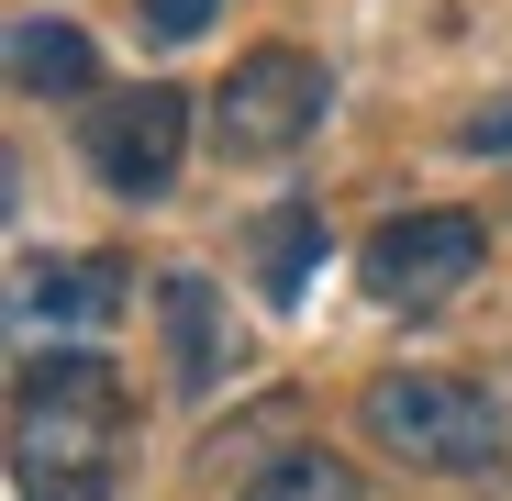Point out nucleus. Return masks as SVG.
Listing matches in <instances>:
<instances>
[{
	"instance_id": "1",
	"label": "nucleus",
	"mask_w": 512,
	"mask_h": 501,
	"mask_svg": "<svg viewBox=\"0 0 512 501\" xmlns=\"http://www.w3.org/2000/svg\"><path fill=\"white\" fill-rule=\"evenodd\" d=\"M123 479V379L90 346H34L12 390V490L23 501H112Z\"/></svg>"
},
{
	"instance_id": "2",
	"label": "nucleus",
	"mask_w": 512,
	"mask_h": 501,
	"mask_svg": "<svg viewBox=\"0 0 512 501\" xmlns=\"http://www.w3.org/2000/svg\"><path fill=\"white\" fill-rule=\"evenodd\" d=\"M357 435L423 479H479L512 457V401L490 379H457V368H379L357 390Z\"/></svg>"
},
{
	"instance_id": "3",
	"label": "nucleus",
	"mask_w": 512,
	"mask_h": 501,
	"mask_svg": "<svg viewBox=\"0 0 512 501\" xmlns=\"http://www.w3.org/2000/svg\"><path fill=\"white\" fill-rule=\"evenodd\" d=\"M78 167L112 201H167L190 167V90L179 78H134V90H101L78 112Z\"/></svg>"
},
{
	"instance_id": "4",
	"label": "nucleus",
	"mask_w": 512,
	"mask_h": 501,
	"mask_svg": "<svg viewBox=\"0 0 512 501\" xmlns=\"http://www.w3.org/2000/svg\"><path fill=\"white\" fill-rule=\"evenodd\" d=\"M323 112H334V67H323L312 45H245L234 78L212 90L223 156H290V145L323 134Z\"/></svg>"
},
{
	"instance_id": "5",
	"label": "nucleus",
	"mask_w": 512,
	"mask_h": 501,
	"mask_svg": "<svg viewBox=\"0 0 512 501\" xmlns=\"http://www.w3.org/2000/svg\"><path fill=\"white\" fill-rule=\"evenodd\" d=\"M479 257H490V223L457 212V201H435V212H390V223L357 245V279H368V301H390V312H435V301H457V290L479 279Z\"/></svg>"
},
{
	"instance_id": "6",
	"label": "nucleus",
	"mask_w": 512,
	"mask_h": 501,
	"mask_svg": "<svg viewBox=\"0 0 512 501\" xmlns=\"http://www.w3.org/2000/svg\"><path fill=\"white\" fill-rule=\"evenodd\" d=\"M123 312V268L112 257H67V268H23L12 279V323H23V346H45V334H56V346H90V334Z\"/></svg>"
},
{
	"instance_id": "7",
	"label": "nucleus",
	"mask_w": 512,
	"mask_h": 501,
	"mask_svg": "<svg viewBox=\"0 0 512 501\" xmlns=\"http://www.w3.org/2000/svg\"><path fill=\"white\" fill-rule=\"evenodd\" d=\"M156 323H167V379H179L190 401L223 390V368H234V323H223V290H212L201 268H167V279H156Z\"/></svg>"
},
{
	"instance_id": "8",
	"label": "nucleus",
	"mask_w": 512,
	"mask_h": 501,
	"mask_svg": "<svg viewBox=\"0 0 512 501\" xmlns=\"http://www.w3.org/2000/svg\"><path fill=\"white\" fill-rule=\"evenodd\" d=\"M12 90L23 101H101V45L56 12H23L12 23Z\"/></svg>"
},
{
	"instance_id": "9",
	"label": "nucleus",
	"mask_w": 512,
	"mask_h": 501,
	"mask_svg": "<svg viewBox=\"0 0 512 501\" xmlns=\"http://www.w3.org/2000/svg\"><path fill=\"white\" fill-rule=\"evenodd\" d=\"M312 257H334V234H323L312 201H279L268 223H256V290H268V301H301L312 290Z\"/></svg>"
},
{
	"instance_id": "10",
	"label": "nucleus",
	"mask_w": 512,
	"mask_h": 501,
	"mask_svg": "<svg viewBox=\"0 0 512 501\" xmlns=\"http://www.w3.org/2000/svg\"><path fill=\"white\" fill-rule=\"evenodd\" d=\"M234 501H357V468L346 457H323V446H290V457H268Z\"/></svg>"
},
{
	"instance_id": "11",
	"label": "nucleus",
	"mask_w": 512,
	"mask_h": 501,
	"mask_svg": "<svg viewBox=\"0 0 512 501\" xmlns=\"http://www.w3.org/2000/svg\"><path fill=\"white\" fill-rule=\"evenodd\" d=\"M223 23V0H134V34L145 45H201Z\"/></svg>"
},
{
	"instance_id": "12",
	"label": "nucleus",
	"mask_w": 512,
	"mask_h": 501,
	"mask_svg": "<svg viewBox=\"0 0 512 501\" xmlns=\"http://www.w3.org/2000/svg\"><path fill=\"white\" fill-rule=\"evenodd\" d=\"M457 145H468V156H512V90H501V101H479V112L457 123Z\"/></svg>"
}]
</instances>
